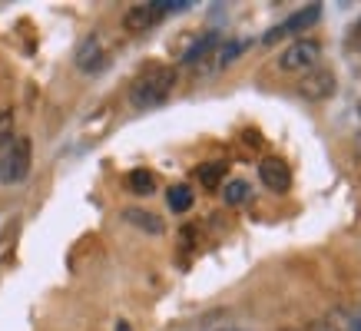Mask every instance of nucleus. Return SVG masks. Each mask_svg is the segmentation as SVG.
<instances>
[{
    "label": "nucleus",
    "instance_id": "6",
    "mask_svg": "<svg viewBox=\"0 0 361 331\" xmlns=\"http://www.w3.org/2000/svg\"><path fill=\"white\" fill-rule=\"evenodd\" d=\"M322 17V4H312L308 11H298V13H292L285 23H279V27H272V30L265 33L262 40L265 44H275V40H282V37H292V33H298V30H305V27H312V23Z\"/></svg>",
    "mask_w": 361,
    "mask_h": 331
},
{
    "label": "nucleus",
    "instance_id": "5",
    "mask_svg": "<svg viewBox=\"0 0 361 331\" xmlns=\"http://www.w3.org/2000/svg\"><path fill=\"white\" fill-rule=\"evenodd\" d=\"M259 179H262V186L269 192H288L292 189V169L279 156H265L259 163Z\"/></svg>",
    "mask_w": 361,
    "mask_h": 331
},
{
    "label": "nucleus",
    "instance_id": "23",
    "mask_svg": "<svg viewBox=\"0 0 361 331\" xmlns=\"http://www.w3.org/2000/svg\"><path fill=\"white\" fill-rule=\"evenodd\" d=\"M358 116H361V99H358Z\"/></svg>",
    "mask_w": 361,
    "mask_h": 331
},
{
    "label": "nucleus",
    "instance_id": "14",
    "mask_svg": "<svg viewBox=\"0 0 361 331\" xmlns=\"http://www.w3.org/2000/svg\"><path fill=\"white\" fill-rule=\"evenodd\" d=\"M222 199H226V206H242L249 199V182L245 179H229L222 186Z\"/></svg>",
    "mask_w": 361,
    "mask_h": 331
},
{
    "label": "nucleus",
    "instance_id": "7",
    "mask_svg": "<svg viewBox=\"0 0 361 331\" xmlns=\"http://www.w3.org/2000/svg\"><path fill=\"white\" fill-rule=\"evenodd\" d=\"M159 20H163V13L156 11V4H133L130 11L123 13V27L130 33H146Z\"/></svg>",
    "mask_w": 361,
    "mask_h": 331
},
{
    "label": "nucleus",
    "instance_id": "21",
    "mask_svg": "<svg viewBox=\"0 0 361 331\" xmlns=\"http://www.w3.org/2000/svg\"><path fill=\"white\" fill-rule=\"evenodd\" d=\"M116 331H133L130 321H116Z\"/></svg>",
    "mask_w": 361,
    "mask_h": 331
},
{
    "label": "nucleus",
    "instance_id": "20",
    "mask_svg": "<svg viewBox=\"0 0 361 331\" xmlns=\"http://www.w3.org/2000/svg\"><path fill=\"white\" fill-rule=\"evenodd\" d=\"M351 331H361V311L355 315V318H351Z\"/></svg>",
    "mask_w": 361,
    "mask_h": 331
},
{
    "label": "nucleus",
    "instance_id": "17",
    "mask_svg": "<svg viewBox=\"0 0 361 331\" xmlns=\"http://www.w3.org/2000/svg\"><path fill=\"white\" fill-rule=\"evenodd\" d=\"M348 50L351 54H361V17H358V23L348 30Z\"/></svg>",
    "mask_w": 361,
    "mask_h": 331
},
{
    "label": "nucleus",
    "instance_id": "4",
    "mask_svg": "<svg viewBox=\"0 0 361 331\" xmlns=\"http://www.w3.org/2000/svg\"><path fill=\"white\" fill-rule=\"evenodd\" d=\"M335 89H338V77H335V70H325V66H315V70H308L302 83H298V93L312 103H322V99H331L335 96Z\"/></svg>",
    "mask_w": 361,
    "mask_h": 331
},
{
    "label": "nucleus",
    "instance_id": "15",
    "mask_svg": "<svg viewBox=\"0 0 361 331\" xmlns=\"http://www.w3.org/2000/svg\"><path fill=\"white\" fill-rule=\"evenodd\" d=\"M245 50V40H229V44L219 50V66H229V63H235V56Z\"/></svg>",
    "mask_w": 361,
    "mask_h": 331
},
{
    "label": "nucleus",
    "instance_id": "8",
    "mask_svg": "<svg viewBox=\"0 0 361 331\" xmlns=\"http://www.w3.org/2000/svg\"><path fill=\"white\" fill-rule=\"evenodd\" d=\"M103 63H106V50L99 44V37H87L77 50V66L83 73H97V70H103Z\"/></svg>",
    "mask_w": 361,
    "mask_h": 331
},
{
    "label": "nucleus",
    "instance_id": "22",
    "mask_svg": "<svg viewBox=\"0 0 361 331\" xmlns=\"http://www.w3.org/2000/svg\"><path fill=\"white\" fill-rule=\"evenodd\" d=\"M216 331H242V328H235V325H222V328H216Z\"/></svg>",
    "mask_w": 361,
    "mask_h": 331
},
{
    "label": "nucleus",
    "instance_id": "16",
    "mask_svg": "<svg viewBox=\"0 0 361 331\" xmlns=\"http://www.w3.org/2000/svg\"><path fill=\"white\" fill-rule=\"evenodd\" d=\"M156 4V11L163 13H183V11H189V7H192V4H189V0H153Z\"/></svg>",
    "mask_w": 361,
    "mask_h": 331
},
{
    "label": "nucleus",
    "instance_id": "2",
    "mask_svg": "<svg viewBox=\"0 0 361 331\" xmlns=\"http://www.w3.org/2000/svg\"><path fill=\"white\" fill-rule=\"evenodd\" d=\"M33 166V143L30 136H11L4 149H0V182L4 186H17L30 176Z\"/></svg>",
    "mask_w": 361,
    "mask_h": 331
},
{
    "label": "nucleus",
    "instance_id": "12",
    "mask_svg": "<svg viewBox=\"0 0 361 331\" xmlns=\"http://www.w3.org/2000/svg\"><path fill=\"white\" fill-rule=\"evenodd\" d=\"M196 176H199V182H202L206 189H219L222 179H226V163H206V166H199Z\"/></svg>",
    "mask_w": 361,
    "mask_h": 331
},
{
    "label": "nucleus",
    "instance_id": "11",
    "mask_svg": "<svg viewBox=\"0 0 361 331\" xmlns=\"http://www.w3.org/2000/svg\"><path fill=\"white\" fill-rule=\"evenodd\" d=\"M126 186H130L133 196H153L156 192V176L149 169H133L126 176Z\"/></svg>",
    "mask_w": 361,
    "mask_h": 331
},
{
    "label": "nucleus",
    "instance_id": "1",
    "mask_svg": "<svg viewBox=\"0 0 361 331\" xmlns=\"http://www.w3.org/2000/svg\"><path fill=\"white\" fill-rule=\"evenodd\" d=\"M176 87V70L173 66H149L146 73L136 77L130 89V99L136 110H156V106H163L169 93Z\"/></svg>",
    "mask_w": 361,
    "mask_h": 331
},
{
    "label": "nucleus",
    "instance_id": "10",
    "mask_svg": "<svg viewBox=\"0 0 361 331\" xmlns=\"http://www.w3.org/2000/svg\"><path fill=\"white\" fill-rule=\"evenodd\" d=\"M216 44H219V33H216V30H206L196 40V44H192L186 54H183V63H186V66H196L202 56H209L212 50H216Z\"/></svg>",
    "mask_w": 361,
    "mask_h": 331
},
{
    "label": "nucleus",
    "instance_id": "9",
    "mask_svg": "<svg viewBox=\"0 0 361 331\" xmlns=\"http://www.w3.org/2000/svg\"><path fill=\"white\" fill-rule=\"evenodd\" d=\"M123 219L130 222V225H136V229L149 232V235H163L166 232V222L159 219V216H153V212H146V209H126L123 212Z\"/></svg>",
    "mask_w": 361,
    "mask_h": 331
},
{
    "label": "nucleus",
    "instance_id": "24",
    "mask_svg": "<svg viewBox=\"0 0 361 331\" xmlns=\"http://www.w3.org/2000/svg\"><path fill=\"white\" fill-rule=\"evenodd\" d=\"M285 331H298V328H285Z\"/></svg>",
    "mask_w": 361,
    "mask_h": 331
},
{
    "label": "nucleus",
    "instance_id": "18",
    "mask_svg": "<svg viewBox=\"0 0 361 331\" xmlns=\"http://www.w3.org/2000/svg\"><path fill=\"white\" fill-rule=\"evenodd\" d=\"M305 331H341L335 321H329V318H318V321H312Z\"/></svg>",
    "mask_w": 361,
    "mask_h": 331
},
{
    "label": "nucleus",
    "instance_id": "13",
    "mask_svg": "<svg viewBox=\"0 0 361 331\" xmlns=\"http://www.w3.org/2000/svg\"><path fill=\"white\" fill-rule=\"evenodd\" d=\"M192 189L189 186H173L169 192H166V202H169V209L173 212H189L192 209Z\"/></svg>",
    "mask_w": 361,
    "mask_h": 331
},
{
    "label": "nucleus",
    "instance_id": "3",
    "mask_svg": "<svg viewBox=\"0 0 361 331\" xmlns=\"http://www.w3.org/2000/svg\"><path fill=\"white\" fill-rule=\"evenodd\" d=\"M318 56H322V46L315 40H295V44H288L279 54V70L285 73H308V70H315L318 66Z\"/></svg>",
    "mask_w": 361,
    "mask_h": 331
},
{
    "label": "nucleus",
    "instance_id": "19",
    "mask_svg": "<svg viewBox=\"0 0 361 331\" xmlns=\"http://www.w3.org/2000/svg\"><path fill=\"white\" fill-rule=\"evenodd\" d=\"M351 153H355V156H358V159H361V130L355 132V143H351Z\"/></svg>",
    "mask_w": 361,
    "mask_h": 331
}]
</instances>
